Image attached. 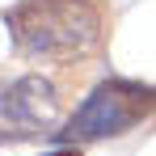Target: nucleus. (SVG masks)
<instances>
[{"instance_id":"f257e3e1","label":"nucleus","mask_w":156,"mask_h":156,"mask_svg":"<svg viewBox=\"0 0 156 156\" xmlns=\"http://www.w3.org/2000/svg\"><path fill=\"white\" fill-rule=\"evenodd\" d=\"M4 26L21 55L68 63L101 42V9L97 0H17Z\"/></svg>"},{"instance_id":"7ed1b4c3","label":"nucleus","mask_w":156,"mask_h":156,"mask_svg":"<svg viewBox=\"0 0 156 156\" xmlns=\"http://www.w3.org/2000/svg\"><path fill=\"white\" fill-rule=\"evenodd\" d=\"M59 118V93L47 76H17L0 84V135L30 139L55 127Z\"/></svg>"},{"instance_id":"20e7f679","label":"nucleus","mask_w":156,"mask_h":156,"mask_svg":"<svg viewBox=\"0 0 156 156\" xmlns=\"http://www.w3.org/2000/svg\"><path fill=\"white\" fill-rule=\"evenodd\" d=\"M47 156H80V152H72V148H59V152H47Z\"/></svg>"},{"instance_id":"f03ea898","label":"nucleus","mask_w":156,"mask_h":156,"mask_svg":"<svg viewBox=\"0 0 156 156\" xmlns=\"http://www.w3.org/2000/svg\"><path fill=\"white\" fill-rule=\"evenodd\" d=\"M156 110V84L144 80H122L110 76L101 84L89 89V97L76 105V114L68 118V139H110V135H127L131 127H139Z\"/></svg>"}]
</instances>
